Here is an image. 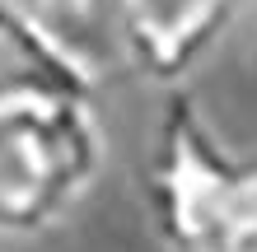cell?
<instances>
[{
	"label": "cell",
	"instance_id": "1",
	"mask_svg": "<svg viewBox=\"0 0 257 252\" xmlns=\"http://www.w3.org/2000/svg\"><path fill=\"white\" fill-rule=\"evenodd\" d=\"M108 164L94 98H33L0 108V238L61 229Z\"/></svg>",
	"mask_w": 257,
	"mask_h": 252
},
{
	"label": "cell",
	"instance_id": "2",
	"mask_svg": "<svg viewBox=\"0 0 257 252\" xmlns=\"http://www.w3.org/2000/svg\"><path fill=\"white\" fill-rule=\"evenodd\" d=\"M238 159L215 136L192 94L169 98L155 131V154L145 164V210L169 252H224L229 210L238 187Z\"/></svg>",
	"mask_w": 257,
	"mask_h": 252
},
{
	"label": "cell",
	"instance_id": "3",
	"mask_svg": "<svg viewBox=\"0 0 257 252\" xmlns=\"http://www.w3.org/2000/svg\"><path fill=\"white\" fill-rule=\"evenodd\" d=\"M103 70L84 61L33 0H0V108L33 98H94Z\"/></svg>",
	"mask_w": 257,
	"mask_h": 252
},
{
	"label": "cell",
	"instance_id": "4",
	"mask_svg": "<svg viewBox=\"0 0 257 252\" xmlns=\"http://www.w3.org/2000/svg\"><path fill=\"white\" fill-rule=\"evenodd\" d=\"M224 252H257V154L243 159L229 210V247Z\"/></svg>",
	"mask_w": 257,
	"mask_h": 252
}]
</instances>
